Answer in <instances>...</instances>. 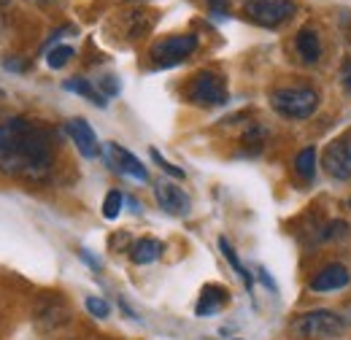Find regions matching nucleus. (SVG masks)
<instances>
[{"mask_svg": "<svg viewBox=\"0 0 351 340\" xmlns=\"http://www.w3.org/2000/svg\"><path fill=\"white\" fill-rule=\"evenodd\" d=\"M54 170L51 132L25 117L0 125V173L41 184Z\"/></svg>", "mask_w": 351, "mask_h": 340, "instance_id": "f257e3e1", "label": "nucleus"}, {"mask_svg": "<svg viewBox=\"0 0 351 340\" xmlns=\"http://www.w3.org/2000/svg\"><path fill=\"white\" fill-rule=\"evenodd\" d=\"M270 108L289 119V122H303L316 114L319 108V92L313 86H284L270 92Z\"/></svg>", "mask_w": 351, "mask_h": 340, "instance_id": "f03ea898", "label": "nucleus"}, {"mask_svg": "<svg viewBox=\"0 0 351 340\" xmlns=\"http://www.w3.org/2000/svg\"><path fill=\"white\" fill-rule=\"evenodd\" d=\"M197 36L195 33H178V36H165L160 41L152 43L149 49V60H152V68L157 71H165V68H176L181 65L186 57L195 54L197 49Z\"/></svg>", "mask_w": 351, "mask_h": 340, "instance_id": "7ed1b4c3", "label": "nucleus"}, {"mask_svg": "<svg viewBox=\"0 0 351 340\" xmlns=\"http://www.w3.org/2000/svg\"><path fill=\"white\" fill-rule=\"evenodd\" d=\"M343 330H346L343 319L332 311H308L292 324V332L306 340H335L343 335Z\"/></svg>", "mask_w": 351, "mask_h": 340, "instance_id": "20e7f679", "label": "nucleus"}, {"mask_svg": "<svg viewBox=\"0 0 351 340\" xmlns=\"http://www.w3.org/2000/svg\"><path fill=\"white\" fill-rule=\"evenodd\" d=\"M186 100L200 106V108H217V106H227L230 95H227V82L217 71H197L189 86H186Z\"/></svg>", "mask_w": 351, "mask_h": 340, "instance_id": "39448f33", "label": "nucleus"}, {"mask_svg": "<svg viewBox=\"0 0 351 340\" xmlns=\"http://www.w3.org/2000/svg\"><path fill=\"white\" fill-rule=\"evenodd\" d=\"M298 14L295 0H243V16L260 27L276 30Z\"/></svg>", "mask_w": 351, "mask_h": 340, "instance_id": "423d86ee", "label": "nucleus"}, {"mask_svg": "<svg viewBox=\"0 0 351 340\" xmlns=\"http://www.w3.org/2000/svg\"><path fill=\"white\" fill-rule=\"evenodd\" d=\"M322 168L338 181H351V130L338 135L322 154Z\"/></svg>", "mask_w": 351, "mask_h": 340, "instance_id": "0eeeda50", "label": "nucleus"}, {"mask_svg": "<svg viewBox=\"0 0 351 340\" xmlns=\"http://www.w3.org/2000/svg\"><path fill=\"white\" fill-rule=\"evenodd\" d=\"M103 160H106V165L114 170V173H119V175H128L132 181H149V170L143 168V162L132 154L130 149H125V146H119V143H114V141H108L106 146H103Z\"/></svg>", "mask_w": 351, "mask_h": 340, "instance_id": "6e6552de", "label": "nucleus"}, {"mask_svg": "<svg viewBox=\"0 0 351 340\" xmlns=\"http://www.w3.org/2000/svg\"><path fill=\"white\" fill-rule=\"evenodd\" d=\"M154 200H157V206H160L162 211L171 213V216H186V213L192 211L189 195H186L178 184L168 181V178L154 181Z\"/></svg>", "mask_w": 351, "mask_h": 340, "instance_id": "1a4fd4ad", "label": "nucleus"}, {"mask_svg": "<svg viewBox=\"0 0 351 340\" xmlns=\"http://www.w3.org/2000/svg\"><path fill=\"white\" fill-rule=\"evenodd\" d=\"M65 132H68V138L73 141V146L79 149V154H82L84 160H95V157L103 151V146L97 143L95 130L89 127V122L84 119V117H73V119H68V122H65Z\"/></svg>", "mask_w": 351, "mask_h": 340, "instance_id": "9d476101", "label": "nucleus"}, {"mask_svg": "<svg viewBox=\"0 0 351 340\" xmlns=\"http://www.w3.org/2000/svg\"><path fill=\"white\" fill-rule=\"evenodd\" d=\"M351 284V273L346 265L335 262V265H327L322 267L313 278H311V292H338L343 287Z\"/></svg>", "mask_w": 351, "mask_h": 340, "instance_id": "9b49d317", "label": "nucleus"}, {"mask_svg": "<svg viewBox=\"0 0 351 340\" xmlns=\"http://www.w3.org/2000/svg\"><path fill=\"white\" fill-rule=\"evenodd\" d=\"M295 46H298V54L306 65H316L322 60V36L313 25H306L298 30V38H295Z\"/></svg>", "mask_w": 351, "mask_h": 340, "instance_id": "f8f14e48", "label": "nucleus"}, {"mask_svg": "<svg viewBox=\"0 0 351 340\" xmlns=\"http://www.w3.org/2000/svg\"><path fill=\"white\" fill-rule=\"evenodd\" d=\"M227 300H230V292L219 287V284H208V287H203V292H200V300H197V305H195V313L197 316H214V313H219L221 308L227 305Z\"/></svg>", "mask_w": 351, "mask_h": 340, "instance_id": "ddd939ff", "label": "nucleus"}, {"mask_svg": "<svg viewBox=\"0 0 351 340\" xmlns=\"http://www.w3.org/2000/svg\"><path fill=\"white\" fill-rule=\"evenodd\" d=\"M162 252H165L162 241H157V238H141V241H135L130 246V259L132 265H152V262H157L162 256Z\"/></svg>", "mask_w": 351, "mask_h": 340, "instance_id": "4468645a", "label": "nucleus"}, {"mask_svg": "<svg viewBox=\"0 0 351 340\" xmlns=\"http://www.w3.org/2000/svg\"><path fill=\"white\" fill-rule=\"evenodd\" d=\"M65 92H73V95H79V97H87L89 103H95L97 108H106V103H108V97L97 89V84H92L89 79L84 76H76V79H68L65 84H62Z\"/></svg>", "mask_w": 351, "mask_h": 340, "instance_id": "2eb2a0df", "label": "nucleus"}, {"mask_svg": "<svg viewBox=\"0 0 351 340\" xmlns=\"http://www.w3.org/2000/svg\"><path fill=\"white\" fill-rule=\"evenodd\" d=\"M219 252L224 254V259H227V265H230V267H232V270L238 273V278L243 281V287H246V289L252 292V289H254V276H252V273H249V270L243 267L241 256H238V252L232 249V243H230L227 238H219Z\"/></svg>", "mask_w": 351, "mask_h": 340, "instance_id": "dca6fc26", "label": "nucleus"}, {"mask_svg": "<svg viewBox=\"0 0 351 340\" xmlns=\"http://www.w3.org/2000/svg\"><path fill=\"white\" fill-rule=\"evenodd\" d=\"M73 57H76V49H73V46H68V43H54V46H49V49H46V65H49L51 71L65 68Z\"/></svg>", "mask_w": 351, "mask_h": 340, "instance_id": "f3484780", "label": "nucleus"}, {"mask_svg": "<svg viewBox=\"0 0 351 340\" xmlns=\"http://www.w3.org/2000/svg\"><path fill=\"white\" fill-rule=\"evenodd\" d=\"M295 170L303 181H311L316 175V149L313 146H306L298 157H295Z\"/></svg>", "mask_w": 351, "mask_h": 340, "instance_id": "a211bd4d", "label": "nucleus"}, {"mask_svg": "<svg viewBox=\"0 0 351 340\" xmlns=\"http://www.w3.org/2000/svg\"><path fill=\"white\" fill-rule=\"evenodd\" d=\"M265 141H267V130H265L263 125H249V127L243 130V138H241L243 149H249V151H254V154L263 151Z\"/></svg>", "mask_w": 351, "mask_h": 340, "instance_id": "6ab92c4d", "label": "nucleus"}, {"mask_svg": "<svg viewBox=\"0 0 351 340\" xmlns=\"http://www.w3.org/2000/svg\"><path fill=\"white\" fill-rule=\"evenodd\" d=\"M122 206H125V192L122 189H108L106 200H103V216L111 221L122 213Z\"/></svg>", "mask_w": 351, "mask_h": 340, "instance_id": "aec40b11", "label": "nucleus"}, {"mask_svg": "<svg viewBox=\"0 0 351 340\" xmlns=\"http://www.w3.org/2000/svg\"><path fill=\"white\" fill-rule=\"evenodd\" d=\"M84 305H87L89 316H95V319H108L111 316V305L103 298H87Z\"/></svg>", "mask_w": 351, "mask_h": 340, "instance_id": "412c9836", "label": "nucleus"}, {"mask_svg": "<svg viewBox=\"0 0 351 340\" xmlns=\"http://www.w3.org/2000/svg\"><path fill=\"white\" fill-rule=\"evenodd\" d=\"M351 230L346 221H330L324 230H322V238L319 241H335V238H346Z\"/></svg>", "mask_w": 351, "mask_h": 340, "instance_id": "4be33fe9", "label": "nucleus"}, {"mask_svg": "<svg viewBox=\"0 0 351 340\" xmlns=\"http://www.w3.org/2000/svg\"><path fill=\"white\" fill-rule=\"evenodd\" d=\"M149 154H152V160H154V162H157V165L162 168V173H168L171 178H184V175H186V173H184L181 168L171 165V162H168V160H165V157H162V154H160L157 149H149Z\"/></svg>", "mask_w": 351, "mask_h": 340, "instance_id": "5701e85b", "label": "nucleus"}, {"mask_svg": "<svg viewBox=\"0 0 351 340\" xmlns=\"http://www.w3.org/2000/svg\"><path fill=\"white\" fill-rule=\"evenodd\" d=\"M208 3V11L217 22H224L230 16V0H206Z\"/></svg>", "mask_w": 351, "mask_h": 340, "instance_id": "b1692460", "label": "nucleus"}, {"mask_svg": "<svg viewBox=\"0 0 351 340\" xmlns=\"http://www.w3.org/2000/svg\"><path fill=\"white\" fill-rule=\"evenodd\" d=\"M97 89H100L106 97H114V95H119V79H117V76H103V79L97 82Z\"/></svg>", "mask_w": 351, "mask_h": 340, "instance_id": "393cba45", "label": "nucleus"}, {"mask_svg": "<svg viewBox=\"0 0 351 340\" xmlns=\"http://www.w3.org/2000/svg\"><path fill=\"white\" fill-rule=\"evenodd\" d=\"M79 256H82V262H84L87 267H92V270H100V267H103V262L92 254L89 249H79Z\"/></svg>", "mask_w": 351, "mask_h": 340, "instance_id": "a878e982", "label": "nucleus"}, {"mask_svg": "<svg viewBox=\"0 0 351 340\" xmlns=\"http://www.w3.org/2000/svg\"><path fill=\"white\" fill-rule=\"evenodd\" d=\"M341 79H343V84H346V92L351 95V57L343 62V68H341Z\"/></svg>", "mask_w": 351, "mask_h": 340, "instance_id": "bb28decb", "label": "nucleus"}, {"mask_svg": "<svg viewBox=\"0 0 351 340\" xmlns=\"http://www.w3.org/2000/svg\"><path fill=\"white\" fill-rule=\"evenodd\" d=\"M19 62H22V60H5V62H3V68H5V71H16V73L27 71V65H19Z\"/></svg>", "mask_w": 351, "mask_h": 340, "instance_id": "cd10ccee", "label": "nucleus"}, {"mask_svg": "<svg viewBox=\"0 0 351 340\" xmlns=\"http://www.w3.org/2000/svg\"><path fill=\"white\" fill-rule=\"evenodd\" d=\"M260 278H263V284L267 287V289H273V292H276V284H273V278L267 276V270H265V267H260Z\"/></svg>", "mask_w": 351, "mask_h": 340, "instance_id": "c85d7f7f", "label": "nucleus"}, {"mask_svg": "<svg viewBox=\"0 0 351 340\" xmlns=\"http://www.w3.org/2000/svg\"><path fill=\"white\" fill-rule=\"evenodd\" d=\"M128 3H149V0H128Z\"/></svg>", "mask_w": 351, "mask_h": 340, "instance_id": "c756f323", "label": "nucleus"}, {"mask_svg": "<svg viewBox=\"0 0 351 340\" xmlns=\"http://www.w3.org/2000/svg\"><path fill=\"white\" fill-rule=\"evenodd\" d=\"M3 5H8V0H0V8H3Z\"/></svg>", "mask_w": 351, "mask_h": 340, "instance_id": "7c9ffc66", "label": "nucleus"}, {"mask_svg": "<svg viewBox=\"0 0 351 340\" xmlns=\"http://www.w3.org/2000/svg\"><path fill=\"white\" fill-rule=\"evenodd\" d=\"M41 3H49V0H41Z\"/></svg>", "mask_w": 351, "mask_h": 340, "instance_id": "2f4dec72", "label": "nucleus"}, {"mask_svg": "<svg viewBox=\"0 0 351 340\" xmlns=\"http://www.w3.org/2000/svg\"><path fill=\"white\" fill-rule=\"evenodd\" d=\"M349 208H351V200H349Z\"/></svg>", "mask_w": 351, "mask_h": 340, "instance_id": "473e14b6", "label": "nucleus"}, {"mask_svg": "<svg viewBox=\"0 0 351 340\" xmlns=\"http://www.w3.org/2000/svg\"><path fill=\"white\" fill-rule=\"evenodd\" d=\"M0 95H3V92H0Z\"/></svg>", "mask_w": 351, "mask_h": 340, "instance_id": "72a5a7b5", "label": "nucleus"}]
</instances>
